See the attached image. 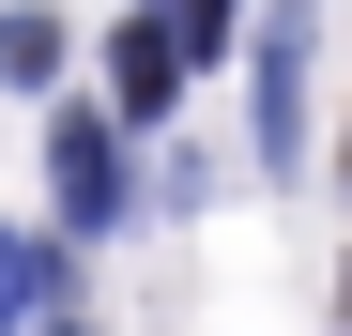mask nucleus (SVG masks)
Listing matches in <instances>:
<instances>
[{
  "instance_id": "obj_1",
  "label": "nucleus",
  "mask_w": 352,
  "mask_h": 336,
  "mask_svg": "<svg viewBox=\"0 0 352 336\" xmlns=\"http://www.w3.org/2000/svg\"><path fill=\"white\" fill-rule=\"evenodd\" d=\"M46 184H62L77 230H107V214H123V153H107V123H77V107H62V123H46Z\"/></svg>"
},
{
  "instance_id": "obj_2",
  "label": "nucleus",
  "mask_w": 352,
  "mask_h": 336,
  "mask_svg": "<svg viewBox=\"0 0 352 336\" xmlns=\"http://www.w3.org/2000/svg\"><path fill=\"white\" fill-rule=\"evenodd\" d=\"M261 153H276V168L307 153V16L261 31Z\"/></svg>"
},
{
  "instance_id": "obj_3",
  "label": "nucleus",
  "mask_w": 352,
  "mask_h": 336,
  "mask_svg": "<svg viewBox=\"0 0 352 336\" xmlns=\"http://www.w3.org/2000/svg\"><path fill=\"white\" fill-rule=\"evenodd\" d=\"M107 92H123L138 123H168V107H184V46H168V31H123V46H107Z\"/></svg>"
},
{
  "instance_id": "obj_4",
  "label": "nucleus",
  "mask_w": 352,
  "mask_h": 336,
  "mask_svg": "<svg viewBox=\"0 0 352 336\" xmlns=\"http://www.w3.org/2000/svg\"><path fill=\"white\" fill-rule=\"evenodd\" d=\"M0 77H16V92L62 77V16H0Z\"/></svg>"
},
{
  "instance_id": "obj_5",
  "label": "nucleus",
  "mask_w": 352,
  "mask_h": 336,
  "mask_svg": "<svg viewBox=\"0 0 352 336\" xmlns=\"http://www.w3.org/2000/svg\"><path fill=\"white\" fill-rule=\"evenodd\" d=\"M168 46H184V62H199V46H230V0H168Z\"/></svg>"
},
{
  "instance_id": "obj_6",
  "label": "nucleus",
  "mask_w": 352,
  "mask_h": 336,
  "mask_svg": "<svg viewBox=\"0 0 352 336\" xmlns=\"http://www.w3.org/2000/svg\"><path fill=\"white\" fill-rule=\"evenodd\" d=\"M16 321H31V245L0 230V336H16Z\"/></svg>"
}]
</instances>
